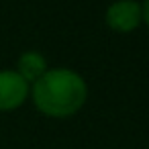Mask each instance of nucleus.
Segmentation results:
<instances>
[{"mask_svg": "<svg viewBox=\"0 0 149 149\" xmlns=\"http://www.w3.org/2000/svg\"><path fill=\"white\" fill-rule=\"evenodd\" d=\"M141 19H145V23L149 25V0H143V6H141Z\"/></svg>", "mask_w": 149, "mask_h": 149, "instance_id": "obj_5", "label": "nucleus"}, {"mask_svg": "<svg viewBox=\"0 0 149 149\" xmlns=\"http://www.w3.org/2000/svg\"><path fill=\"white\" fill-rule=\"evenodd\" d=\"M47 63H45V57L41 55V53H37V51H27V53H23L21 55V59H19V74L29 82V80H39L47 70Z\"/></svg>", "mask_w": 149, "mask_h": 149, "instance_id": "obj_4", "label": "nucleus"}, {"mask_svg": "<svg viewBox=\"0 0 149 149\" xmlns=\"http://www.w3.org/2000/svg\"><path fill=\"white\" fill-rule=\"evenodd\" d=\"M88 88L80 74L68 68L47 70L33 86V100L49 116L74 114L86 100Z\"/></svg>", "mask_w": 149, "mask_h": 149, "instance_id": "obj_1", "label": "nucleus"}, {"mask_svg": "<svg viewBox=\"0 0 149 149\" xmlns=\"http://www.w3.org/2000/svg\"><path fill=\"white\" fill-rule=\"evenodd\" d=\"M141 21V6L135 0H116L106 10V23L114 31H131Z\"/></svg>", "mask_w": 149, "mask_h": 149, "instance_id": "obj_3", "label": "nucleus"}, {"mask_svg": "<svg viewBox=\"0 0 149 149\" xmlns=\"http://www.w3.org/2000/svg\"><path fill=\"white\" fill-rule=\"evenodd\" d=\"M29 92V82L13 70L0 72V108H15L19 106Z\"/></svg>", "mask_w": 149, "mask_h": 149, "instance_id": "obj_2", "label": "nucleus"}]
</instances>
